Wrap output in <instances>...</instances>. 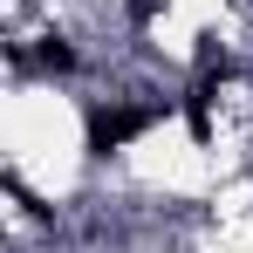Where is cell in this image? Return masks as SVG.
I'll list each match as a JSON object with an SVG mask.
<instances>
[{"label":"cell","mask_w":253,"mask_h":253,"mask_svg":"<svg viewBox=\"0 0 253 253\" xmlns=\"http://www.w3.org/2000/svg\"><path fill=\"white\" fill-rule=\"evenodd\" d=\"M42 69L48 76H69V69H76V48L62 42V35H42Z\"/></svg>","instance_id":"7a4b0ae2"},{"label":"cell","mask_w":253,"mask_h":253,"mask_svg":"<svg viewBox=\"0 0 253 253\" xmlns=\"http://www.w3.org/2000/svg\"><path fill=\"white\" fill-rule=\"evenodd\" d=\"M0 185H7V192H14V199L28 206V219H48V206H42V199H35V192H28V185H21V171H7Z\"/></svg>","instance_id":"3957f363"},{"label":"cell","mask_w":253,"mask_h":253,"mask_svg":"<svg viewBox=\"0 0 253 253\" xmlns=\"http://www.w3.org/2000/svg\"><path fill=\"white\" fill-rule=\"evenodd\" d=\"M158 14H165V0H130V21H137V28H144V21H158Z\"/></svg>","instance_id":"277c9868"},{"label":"cell","mask_w":253,"mask_h":253,"mask_svg":"<svg viewBox=\"0 0 253 253\" xmlns=\"http://www.w3.org/2000/svg\"><path fill=\"white\" fill-rule=\"evenodd\" d=\"M151 124H158V110H144V103H117V110H89V158H110V151H124L130 137H144Z\"/></svg>","instance_id":"6da1fadb"}]
</instances>
